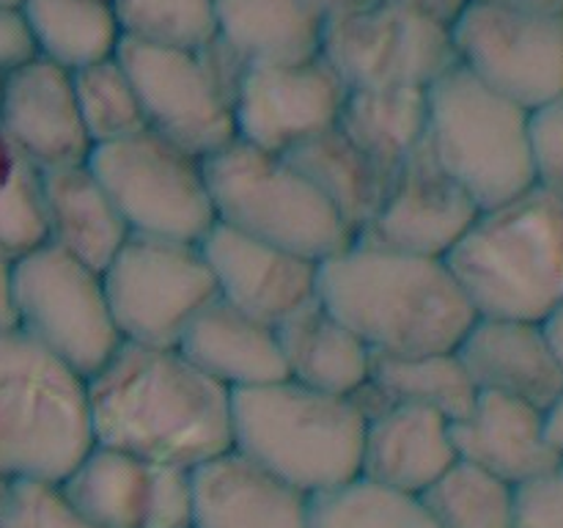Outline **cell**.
<instances>
[{
	"mask_svg": "<svg viewBox=\"0 0 563 528\" xmlns=\"http://www.w3.org/2000/svg\"><path fill=\"white\" fill-rule=\"evenodd\" d=\"M311 528H438L421 495L357 476L311 498Z\"/></svg>",
	"mask_w": 563,
	"mask_h": 528,
	"instance_id": "1f68e13d",
	"label": "cell"
},
{
	"mask_svg": "<svg viewBox=\"0 0 563 528\" xmlns=\"http://www.w3.org/2000/svg\"><path fill=\"white\" fill-rule=\"evenodd\" d=\"M192 528H311V495L229 449L192 471Z\"/></svg>",
	"mask_w": 563,
	"mask_h": 528,
	"instance_id": "ffe728a7",
	"label": "cell"
},
{
	"mask_svg": "<svg viewBox=\"0 0 563 528\" xmlns=\"http://www.w3.org/2000/svg\"><path fill=\"white\" fill-rule=\"evenodd\" d=\"M0 528H99L69 501L60 482L16 479L0 493Z\"/></svg>",
	"mask_w": 563,
	"mask_h": 528,
	"instance_id": "d590c367",
	"label": "cell"
},
{
	"mask_svg": "<svg viewBox=\"0 0 563 528\" xmlns=\"http://www.w3.org/2000/svg\"><path fill=\"white\" fill-rule=\"evenodd\" d=\"M542 324H544V333H548L550 344H553L555 355H559V361L563 366V302H559V306H555L553 311L542 319Z\"/></svg>",
	"mask_w": 563,
	"mask_h": 528,
	"instance_id": "ee69618b",
	"label": "cell"
},
{
	"mask_svg": "<svg viewBox=\"0 0 563 528\" xmlns=\"http://www.w3.org/2000/svg\"><path fill=\"white\" fill-rule=\"evenodd\" d=\"M14 328V256L0 251V330Z\"/></svg>",
	"mask_w": 563,
	"mask_h": 528,
	"instance_id": "60d3db41",
	"label": "cell"
},
{
	"mask_svg": "<svg viewBox=\"0 0 563 528\" xmlns=\"http://www.w3.org/2000/svg\"><path fill=\"white\" fill-rule=\"evenodd\" d=\"M306 3L311 6L322 20H330V16H339L344 14V11L361 9V6H366L368 0H306Z\"/></svg>",
	"mask_w": 563,
	"mask_h": 528,
	"instance_id": "f6af8a7d",
	"label": "cell"
},
{
	"mask_svg": "<svg viewBox=\"0 0 563 528\" xmlns=\"http://www.w3.org/2000/svg\"><path fill=\"white\" fill-rule=\"evenodd\" d=\"M91 446L88 380L20 328L0 330V482H60Z\"/></svg>",
	"mask_w": 563,
	"mask_h": 528,
	"instance_id": "5b68a950",
	"label": "cell"
},
{
	"mask_svg": "<svg viewBox=\"0 0 563 528\" xmlns=\"http://www.w3.org/2000/svg\"><path fill=\"white\" fill-rule=\"evenodd\" d=\"M324 20L306 0H218V38L242 64L322 55Z\"/></svg>",
	"mask_w": 563,
	"mask_h": 528,
	"instance_id": "484cf974",
	"label": "cell"
},
{
	"mask_svg": "<svg viewBox=\"0 0 563 528\" xmlns=\"http://www.w3.org/2000/svg\"><path fill=\"white\" fill-rule=\"evenodd\" d=\"M14 328L86 380L121 346L102 270L47 240L14 258Z\"/></svg>",
	"mask_w": 563,
	"mask_h": 528,
	"instance_id": "30bf717a",
	"label": "cell"
},
{
	"mask_svg": "<svg viewBox=\"0 0 563 528\" xmlns=\"http://www.w3.org/2000/svg\"><path fill=\"white\" fill-rule=\"evenodd\" d=\"M456 358L478 394H500L548 410L563 391V366L542 322L476 317Z\"/></svg>",
	"mask_w": 563,
	"mask_h": 528,
	"instance_id": "d6986e66",
	"label": "cell"
},
{
	"mask_svg": "<svg viewBox=\"0 0 563 528\" xmlns=\"http://www.w3.org/2000/svg\"><path fill=\"white\" fill-rule=\"evenodd\" d=\"M322 58L346 88H429L456 64L451 28L390 0L324 20Z\"/></svg>",
	"mask_w": 563,
	"mask_h": 528,
	"instance_id": "7c38bea8",
	"label": "cell"
},
{
	"mask_svg": "<svg viewBox=\"0 0 563 528\" xmlns=\"http://www.w3.org/2000/svg\"><path fill=\"white\" fill-rule=\"evenodd\" d=\"M544 432H548L550 446L563 460V391L553 399V405L544 410Z\"/></svg>",
	"mask_w": 563,
	"mask_h": 528,
	"instance_id": "b9f144b4",
	"label": "cell"
},
{
	"mask_svg": "<svg viewBox=\"0 0 563 528\" xmlns=\"http://www.w3.org/2000/svg\"><path fill=\"white\" fill-rule=\"evenodd\" d=\"M71 86H75L77 110H80L91 146L121 141V138L146 130L141 99L121 66L119 53L115 58L71 72Z\"/></svg>",
	"mask_w": 563,
	"mask_h": 528,
	"instance_id": "836d02e7",
	"label": "cell"
},
{
	"mask_svg": "<svg viewBox=\"0 0 563 528\" xmlns=\"http://www.w3.org/2000/svg\"><path fill=\"white\" fill-rule=\"evenodd\" d=\"M25 16L36 36L38 58L66 72L115 58L124 42L113 3L102 0H27Z\"/></svg>",
	"mask_w": 563,
	"mask_h": 528,
	"instance_id": "f1b7e54d",
	"label": "cell"
},
{
	"mask_svg": "<svg viewBox=\"0 0 563 528\" xmlns=\"http://www.w3.org/2000/svg\"><path fill=\"white\" fill-rule=\"evenodd\" d=\"M478 212V204L423 141L390 176L377 212L355 240L385 251L445 258Z\"/></svg>",
	"mask_w": 563,
	"mask_h": 528,
	"instance_id": "2e32d148",
	"label": "cell"
},
{
	"mask_svg": "<svg viewBox=\"0 0 563 528\" xmlns=\"http://www.w3.org/2000/svg\"><path fill=\"white\" fill-rule=\"evenodd\" d=\"M214 223L324 262L355 237L286 154L231 141L203 160Z\"/></svg>",
	"mask_w": 563,
	"mask_h": 528,
	"instance_id": "8992f818",
	"label": "cell"
},
{
	"mask_svg": "<svg viewBox=\"0 0 563 528\" xmlns=\"http://www.w3.org/2000/svg\"><path fill=\"white\" fill-rule=\"evenodd\" d=\"M478 3L506 6V9L539 11V14H563V0H478Z\"/></svg>",
	"mask_w": 563,
	"mask_h": 528,
	"instance_id": "7bdbcfd3",
	"label": "cell"
},
{
	"mask_svg": "<svg viewBox=\"0 0 563 528\" xmlns=\"http://www.w3.org/2000/svg\"><path fill=\"white\" fill-rule=\"evenodd\" d=\"M445 264L478 317L542 322L563 302V201L533 185L482 209Z\"/></svg>",
	"mask_w": 563,
	"mask_h": 528,
	"instance_id": "3957f363",
	"label": "cell"
},
{
	"mask_svg": "<svg viewBox=\"0 0 563 528\" xmlns=\"http://www.w3.org/2000/svg\"><path fill=\"white\" fill-rule=\"evenodd\" d=\"M533 185L563 201V97L531 113Z\"/></svg>",
	"mask_w": 563,
	"mask_h": 528,
	"instance_id": "8d00e7d4",
	"label": "cell"
},
{
	"mask_svg": "<svg viewBox=\"0 0 563 528\" xmlns=\"http://www.w3.org/2000/svg\"><path fill=\"white\" fill-rule=\"evenodd\" d=\"M0 130L42 170L86 163L93 148L77 110L71 72L44 58L5 77Z\"/></svg>",
	"mask_w": 563,
	"mask_h": 528,
	"instance_id": "ac0fdd59",
	"label": "cell"
},
{
	"mask_svg": "<svg viewBox=\"0 0 563 528\" xmlns=\"http://www.w3.org/2000/svg\"><path fill=\"white\" fill-rule=\"evenodd\" d=\"M317 295L374 355L454 352L478 317L445 258L357 240L319 264Z\"/></svg>",
	"mask_w": 563,
	"mask_h": 528,
	"instance_id": "7a4b0ae2",
	"label": "cell"
},
{
	"mask_svg": "<svg viewBox=\"0 0 563 528\" xmlns=\"http://www.w3.org/2000/svg\"><path fill=\"white\" fill-rule=\"evenodd\" d=\"M286 377L313 391L355 396L372 374L374 352L319 295L275 324Z\"/></svg>",
	"mask_w": 563,
	"mask_h": 528,
	"instance_id": "cb8c5ba5",
	"label": "cell"
},
{
	"mask_svg": "<svg viewBox=\"0 0 563 528\" xmlns=\"http://www.w3.org/2000/svg\"><path fill=\"white\" fill-rule=\"evenodd\" d=\"M102 3H113V0H102Z\"/></svg>",
	"mask_w": 563,
	"mask_h": 528,
	"instance_id": "681fc988",
	"label": "cell"
},
{
	"mask_svg": "<svg viewBox=\"0 0 563 528\" xmlns=\"http://www.w3.org/2000/svg\"><path fill=\"white\" fill-rule=\"evenodd\" d=\"M176 350L231 394L286 377L275 324L251 317L223 297L209 300L190 319Z\"/></svg>",
	"mask_w": 563,
	"mask_h": 528,
	"instance_id": "7402d4cb",
	"label": "cell"
},
{
	"mask_svg": "<svg viewBox=\"0 0 563 528\" xmlns=\"http://www.w3.org/2000/svg\"><path fill=\"white\" fill-rule=\"evenodd\" d=\"M88 165L102 182L130 234L201 242L214 226L203 160L141 130L93 146Z\"/></svg>",
	"mask_w": 563,
	"mask_h": 528,
	"instance_id": "9c48e42d",
	"label": "cell"
},
{
	"mask_svg": "<svg viewBox=\"0 0 563 528\" xmlns=\"http://www.w3.org/2000/svg\"><path fill=\"white\" fill-rule=\"evenodd\" d=\"M344 97V80L322 55L297 64H247L234 97L236 138L289 154L339 124Z\"/></svg>",
	"mask_w": 563,
	"mask_h": 528,
	"instance_id": "9a60e30c",
	"label": "cell"
},
{
	"mask_svg": "<svg viewBox=\"0 0 563 528\" xmlns=\"http://www.w3.org/2000/svg\"><path fill=\"white\" fill-rule=\"evenodd\" d=\"M515 528H563V460L517 487Z\"/></svg>",
	"mask_w": 563,
	"mask_h": 528,
	"instance_id": "74e56055",
	"label": "cell"
},
{
	"mask_svg": "<svg viewBox=\"0 0 563 528\" xmlns=\"http://www.w3.org/2000/svg\"><path fill=\"white\" fill-rule=\"evenodd\" d=\"M218 297L262 322L278 324L317 297L319 264L295 251L214 223L201 240Z\"/></svg>",
	"mask_w": 563,
	"mask_h": 528,
	"instance_id": "e0dca14e",
	"label": "cell"
},
{
	"mask_svg": "<svg viewBox=\"0 0 563 528\" xmlns=\"http://www.w3.org/2000/svg\"><path fill=\"white\" fill-rule=\"evenodd\" d=\"M335 127L390 182L427 138V88H346Z\"/></svg>",
	"mask_w": 563,
	"mask_h": 528,
	"instance_id": "4316f807",
	"label": "cell"
},
{
	"mask_svg": "<svg viewBox=\"0 0 563 528\" xmlns=\"http://www.w3.org/2000/svg\"><path fill=\"white\" fill-rule=\"evenodd\" d=\"M286 157L322 190L341 220L350 226L352 237L377 212L388 179L341 135L339 127L311 138Z\"/></svg>",
	"mask_w": 563,
	"mask_h": 528,
	"instance_id": "f546056e",
	"label": "cell"
},
{
	"mask_svg": "<svg viewBox=\"0 0 563 528\" xmlns=\"http://www.w3.org/2000/svg\"><path fill=\"white\" fill-rule=\"evenodd\" d=\"M456 457L451 421L418 405H383L366 416L361 476L390 490L421 495Z\"/></svg>",
	"mask_w": 563,
	"mask_h": 528,
	"instance_id": "44dd1931",
	"label": "cell"
},
{
	"mask_svg": "<svg viewBox=\"0 0 563 528\" xmlns=\"http://www.w3.org/2000/svg\"><path fill=\"white\" fill-rule=\"evenodd\" d=\"M390 3H399L405 6V9L418 11V14L440 22V25L451 28L456 22V16L467 9L471 0H390Z\"/></svg>",
	"mask_w": 563,
	"mask_h": 528,
	"instance_id": "ab89813d",
	"label": "cell"
},
{
	"mask_svg": "<svg viewBox=\"0 0 563 528\" xmlns=\"http://www.w3.org/2000/svg\"><path fill=\"white\" fill-rule=\"evenodd\" d=\"M121 341L176 346L190 319L218 297L201 242L130 234L102 270Z\"/></svg>",
	"mask_w": 563,
	"mask_h": 528,
	"instance_id": "8fae6325",
	"label": "cell"
},
{
	"mask_svg": "<svg viewBox=\"0 0 563 528\" xmlns=\"http://www.w3.org/2000/svg\"><path fill=\"white\" fill-rule=\"evenodd\" d=\"M427 146L478 209L533 187L531 113L460 64L427 88Z\"/></svg>",
	"mask_w": 563,
	"mask_h": 528,
	"instance_id": "52a82bcc",
	"label": "cell"
},
{
	"mask_svg": "<svg viewBox=\"0 0 563 528\" xmlns=\"http://www.w3.org/2000/svg\"><path fill=\"white\" fill-rule=\"evenodd\" d=\"M456 457L504 482L520 484L561 460L544 432V410L500 394H478L465 418L451 424Z\"/></svg>",
	"mask_w": 563,
	"mask_h": 528,
	"instance_id": "603a6c76",
	"label": "cell"
},
{
	"mask_svg": "<svg viewBox=\"0 0 563 528\" xmlns=\"http://www.w3.org/2000/svg\"><path fill=\"white\" fill-rule=\"evenodd\" d=\"M451 44L462 69L528 113L563 97V14L471 0Z\"/></svg>",
	"mask_w": 563,
	"mask_h": 528,
	"instance_id": "4fadbf2b",
	"label": "cell"
},
{
	"mask_svg": "<svg viewBox=\"0 0 563 528\" xmlns=\"http://www.w3.org/2000/svg\"><path fill=\"white\" fill-rule=\"evenodd\" d=\"M42 176L47 242L91 267H108L130 237V229L88 160L47 168Z\"/></svg>",
	"mask_w": 563,
	"mask_h": 528,
	"instance_id": "d4e9b609",
	"label": "cell"
},
{
	"mask_svg": "<svg viewBox=\"0 0 563 528\" xmlns=\"http://www.w3.org/2000/svg\"><path fill=\"white\" fill-rule=\"evenodd\" d=\"M38 58V44L25 9L0 11V75H14Z\"/></svg>",
	"mask_w": 563,
	"mask_h": 528,
	"instance_id": "f35d334b",
	"label": "cell"
},
{
	"mask_svg": "<svg viewBox=\"0 0 563 528\" xmlns=\"http://www.w3.org/2000/svg\"><path fill=\"white\" fill-rule=\"evenodd\" d=\"M126 42L203 50L218 38V0H113Z\"/></svg>",
	"mask_w": 563,
	"mask_h": 528,
	"instance_id": "d6a6232c",
	"label": "cell"
},
{
	"mask_svg": "<svg viewBox=\"0 0 563 528\" xmlns=\"http://www.w3.org/2000/svg\"><path fill=\"white\" fill-rule=\"evenodd\" d=\"M27 0H0V11H11V9H25Z\"/></svg>",
	"mask_w": 563,
	"mask_h": 528,
	"instance_id": "bcb514c9",
	"label": "cell"
},
{
	"mask_svg": "<svg viewBox=\"0 0 563 528\" xmlns=\"http://www.w3.org/2000/svg\"><path fill=\"white\" fill-rule=\"evenodd\" d=\"M421 501L438 528H515L517 522L515 484L465 460H456Z\"/></svg>",
	"mask_w": 563,
	"mask_h": 528,
	"instance_id": "4dcf8cb0",
	"label": "cell"
},
{
	"mask_svg": "<svg viewBox=\"0 0 563 528\" xmlns=\"http://www.w3.org/2000/svg\"><path fill=\"white\" fill-rule=\"evenodd\" d=\"M93 443L187 468L231 449V391L176 346L130 344L88 377Z\"/></svg>",
	"mask_w": 563,
	"mask_h": 528,
	"instance_id": "6da1fadb",
	"label": "cell"
},
{
	"mask_svg": "<svg viewBox=\"0 0 563 528\" xmlns=\"http://www.w3.org/2000/svg\"><path fill=\"white\" fill-rule=\"evenodd\" d=\"M478 388L456 352L432 355H374L368 383L352 399L368 416L383 405H418L438 410L451 424L476 405Z\"/></svg>",
	"mask_w": 563,
	"mask_h": 528,
	"instance_id": "83f0119b",
	"label": "cell"
},
{
	"mask_svg": "<svg viewBox=\"0 0 563 528\" xmlns=\"http://www.w3.org/2000/svg\"><path fill=\"white\" fill-rule=\"evenodd\" d=\"M99 528H192V471L93 443L60 479Z\"/></svg>",
	"mask_w": 563,
	"mask_h": 528,
	"instance_id": "5bb4252c",
	"label": "cell"
},
{
	"mask_svg": "<svg viewBox=\"0 0 563 528\" xmlns=\"http://www.w3.org/2000/svg\"><path fill=\"white\" fill-rule=\"evenodd\" d=\"M3 86H5V77L0 75V99H3Z\"/></svg>",
	"mask_w": 563,
	"mask_h": 528,
	"instance_id": "7dc6e473",
	"label": "cell"
},
{
	"mask_svg": "<svg viewBox=\"0 0 563 528\" xmlns=\"http://www.w3.org/2000/svg\"><path fill=\"white\" fill-rule=\"evenodd\" d=\"M44 240L42 168L0 130V251L16 258Z\"/></svg>",
	"mask_w": 563,
	"mask_h": 528,
	"instance_id": "e575fe53",
	"label": "cell"
},
{
	"mask_svg": "<svg viewBox=\"0 0 563 528\" xmlns=\"http://www.w3.org/2000/svg\"><path fill=\"white\" fill-rule=\"evenodd\" d=\"M119 61L141 99L146 130L201 160L236 141L234 97L247 64L220 38L196 53L124 38Z\"/></svg>",
	"mask_w": 563,
	"mask_h": 528,
	"instance_id": "ba28073f",
	"label": "cell"
},
{
	"mask_svg": "<svg viewBox=\"0 0 563 528\" xmlns=\"http://www.w3.org/2000/svg\"><path fill=\"white\" fill-rule=\"evenodd\" d=\"M366 416L352 396L284 377L231 394V449L306 495L361 476Z\"/></svg>",
	"mask_w": 563,
	"mask_h": 528,
	"instance_id": "277c9868",
	"label": "cell"
},
{
	"mask_svg": "<svg viewBox=\"0 0 563 528\" xmlns=\"http://www.w3.org/2000/svg\"><path fill=\"white\" fill-rule=\"evenodd\" d=\"M3 484H5V482H0V493H3Z\"/></svg>",
	"mask_w": 563,
	"mask_h": 528,
	"instance_id": "c3c4849f",
	"label": "cell"
}]
</instances>
